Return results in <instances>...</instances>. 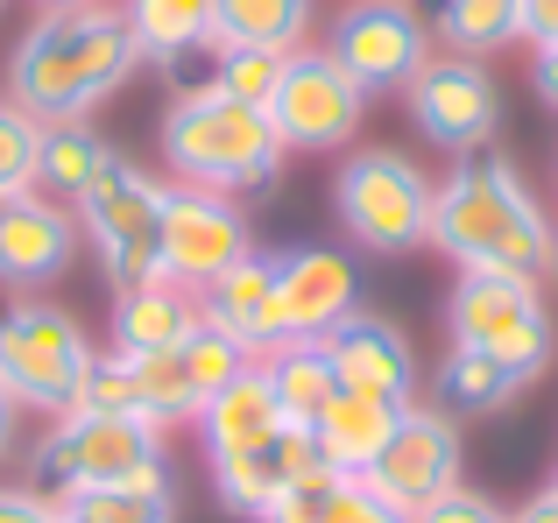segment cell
I'll use <instances>...</instances> for the list:
<instances>
[{"instance_id": "ab89813d", "label": "cell", "mask_w": 558, "mask_h": 523, "mask_svg": "<svg viewBox=\"0 0 558 523\" xmlns=\"http://www.w3.org/2000/svg\"><path fill=\"white\" fill-rule=\"evenodd\" d=\"M531 85H537V99L558 113V42L551 50H537V64H531Z\"/></svg>"}, {"instance_id": "8992f818", "label": "cell", "mask_w": 558, "mask_h": 523, "mask_svg": "<svg viewBox=\"0 0 558 523\" xmlns=\"http://www.w3.org/2000/svg\"><path fill=\"white\" fill-rule=\"evenodd\" d=\"M85 375H93V340L64 304L43 297H14L0 312V389L22 411H50L64 417L78 403Z\"/></svg>"}, {"instance_id": "9c48e42d", "label": "cell", "mask_w": 558, "mask_h": 523, "mask_svg": "<svg viewBox=\"0 0 558 523\" xmlns=\"http://www.w3.org/2000/svg\"><path fill=\"white\" fill-rule=\"evenodd\" d=\"M368 121V93L326 57V42H304L283 57V78L269 93V127L283 149H354Z\"/></svg>"}, {"instance_id": "5bb4252c", "label": "cell", "mask_w": 558, "mask_h": 523, "mask_svg": "<svg viewBox=\"0 0 558 523\" xmlns=\"http://www.w3.org/2000/svg\"><path fill=\"white\" fill-rule=\"evenodd\" d=\"M269 283L283 340H326L361 312V262L347 248H283L269 255Z\"/></svg>"}, {"instance_id": "f35d334b", "label": "cell", "mask_w": 558, "mask_h": 523, "mask_svg": "<svg viewBox=\"0 0 558 523\" xmlns=\"http://www.w3.org/2000/svg\"><path fill=\"white\" fill-rule=\"evenodd\" d=\"M0 523H57V502L36 488H0Z\"/></svg>"}, {"instance_id": "f546056e", "label": "cell", "mask_w": 558, "mask_h": 523, "mask_svg": "<svg viewBox=\"0 0 558 523\" xmlns=\"http://www.w3.org/2000/svg\"><path fill=\"white\" fill-rule=\"evenodd\" d=\"M438 28L460 57H488L517 42V0H438Z\"/></svg>"}, {"instance_id": "5b68a950", "label": "cell", "mask_w": 558, "mask_h": 523, "mask_svg": "<svg viewBox=\"0 0 558 523\" xmlns=\"http://www.w3.org/2000/svg\"><path fill=\"white\" fill-rule=\"evenodd\" d=\"M446 326H452V346L502 361L523 382H537L558 354V326H551V304L537 290V276L460 269V283L446 297Z\"/></svg>"}, {"instance_id": "2e32d148", "label": "cell", "mask_w": 558, "mask_h": 523, "mask_svg": "<svg viewBox=\"0 0 558 523\" xmlns=\"http://www.w3.org/2000/svg\"><path fill=\"white\" fill-rule=\"evenodd\" d=\"M318 346H326L340 389H354V397H381V403H396V411L417 403L424 368H417V346H410V332L396 326V318L354 312L347 326H332Z\"/></svg>"}, {"instance_id": "484cf974", "label": "cell", "mask_w": 558, "mask_h": 523, "mask_svg": "<svg viewBox=\"0 0 558 523\" xmlns=\"http://www.w3.org/2000/svg\"><path fill=\"white\" fill-rule=\"evenodd\" d=\"M523 375H509L502 361L488 354H466V346H452L446 361H438V411L446 417H495L502 403H517Z\"/></svg>"}, {"instance_id": "e0dca14e", "label": "cell", "mask_w": 558, "mask_h": 523, "mask_svg": "<svg viewBox=\"0 0 558 523\" xmlns=\"http://www.w3.org/2000/svg\"><path fill=\"white\" fill-rule=\"evenodd\" d=\"M326 460H318V446H312V431H298V425H283V431H269L262 446H241V453H213V496L227 502L233 516H262L283 488H298L304 474H318Z\"/></svg>"}, {"instance_id": "44dd1931", "label": "cell", "mask_w": 558, "mask_h": 523, "mask_svg": "<svg viewBox=\"0 0 558 523\" xmlns=\"http://www.w3.org/2000/svg\"><path fill=\"white\" fill-rule=\"evenodd\" d=\"M396 417H403L396 403L340 389V397L326 403V417L312 425V446H318V460H326L332 474H368V467H375V453H381V439L396 431Z\"/></svg>"}, {"instance_id": "52a82bcc", "label": "cell", "mask_w": 558, "mask_h": 523, "mask_svg": "<svg viewBox=\"0 0 558 523\" xmlns=\"http://www.w3.org/2000/svg\"><path fill=\"white\" fill-rule=\"evenodd\" d=\"M135 474H163V431L149 417H107V411H64L28 460V488L50 502L71 488L135 482Z\"/></svg>"}, {"instance_id": "277c9868", "label": "cell", "mask_w": 558, "mask_h": 523, "mask_svg": "<svg viewBox=\"0 0 558 523\" xmlns=\"http://www.w3.org/2000/svg\"><path fill=\"white\" fill-rule=\"evenodd\" d=\"M432 198L438 184L424 178L417 156L403 149H354L332 178V212L340 234L361 255H417L432 248Z\"/></svg>"}, {"instance_id": "60d3db41", "label": "cell", "mask_w": 558, "mask_h": 523, "mask_svg": "<svg viewBox=\"0 0 558 523\" xmlns=\"http://www.w3.org/2000/svg\"><path fill=\"white\" fill-rule=\"evenodd\" d=\"M14 431H22V403H14L8 389H0V460L14 453Z\"/></svg>"}, {"instance_id": "d590c367", "label": "cell", "mask_w": 558, "mask_h": 523, "mask_svg": "<svg viewBox=\"0 0 558 523\" xmlns=\"http://www.w3.org/2000/svg\"><path fill=\"white\" fill-rule=\"evenodd\" d=\"M326 523H410L396 502H381L361 474H340L332 482V502H326Z\"/></svg>"}, {"instance_id": "7c38bea8", "label": "cell", "mask_w": 558, "mask_h": 523, "mask_svg": "<svg viewBox=\"0 0 558 523\" xmlns=\"http://www.w3.org/2000/svg\"><path fill=\"white\" fill-rule=\"evenodd\" d=\"M255 255V227H247L241 198L198 192V184H170L163 192V255L156 269L184 290H213L233 262Z\"/></svg>"}, {"instance_id": "e575fe53", "label": "cell", "mask_w": 558, "mask_h": 523, "mask_svg": "<svg viewBox=\"0 0 558 523\" xmlns=\"http://www.w3.org/2000/svg\"><path fill=\"white\" fill-rule=\"evenodd\" d=\"M156 78H163L178 99H191V93H213V78H219V42H191V50L156 57Z\"/></svg>"}, {"instance_id": "d6a6232c", "label": "cell", "mask_w": 558, "mask_h": 523, "mask_svg": "<svg viewBox=\"0 0 558 523\" xmlns=\"http://www.w3.org/2000/svg\"><path fill=\"white\" fill-rule=\"evenodd\" d=\"M71 411H107V417H135V368H128V354L113 346V354H93V375H85L78 403Z\"/></svg>"}, {"instance_id": "4dcf8cb0", "label": "cell", "mask_w": 558, "mask_h": 523, "mask_svg": "<svg viewBox=\"0 0 558 523\" xmlns=\"http://www.w3.org/2000/svg\"><path fill=\"white\" fill-rule=\"evenodd\" d=\"M36 149H43V121H28L14 99H0V198L36 192Z\"/></svg>"}, {"instance_id": "4fadbf2b", "label": "cell", "mask_w": 558, "mask_h": 523, "mask_svg": "<svg viewBox=\"0 0 558 523\" xmlns=\"http://www.w3.org/2000/svg\"><path fill=\"white\" fill-rule=\"evenodd\" d=\"M410 99V121H417L424 142L452 156H481L502 127V93H495V71L481 57H424V71L403 85Z\"/></svg>"}, {"instance_id": "1f68e13d", "label": "cell", "mask_w": 558, "mask_h": 523, "mask_svg": "<svg viewBox=\"0 0 558 523\" xmlns=\"http://www.w3.org/2000/svg\"><path fill=\"white\" fill-rule=\"evenodd\" d=\"M276 78H283V57H276V50H219L213 93H227V99H241V107H262V113H269Z\"/></svg>"}, {"instance_id": "cb8c5ba5", "label": "cell", "mask_w": 558, "mask_h": 523, "mask_svg": "<svg viewBox=\"0 0 558 523\" xmlns=\"http://www.w3.org/2000/svg\"><path fill=\"white\" fill-rule=\"evenodd\" d=\"M57 516L64 523H178V496H170V474H135V482L57 496Z\"/></svg>"}, {"instance_id": "ee69618b", "label": "cell", "mask_w": 558, "mask_h": 523, "mask_svg": "<svg viewBox=\"0 0 558 523\" xmlns=\"http://www.w3.org/2000/svg\"><path fill=\"white\" fill-rule=\"evenodd\" d=\"M551 496H558V467H551Z\"/></svg>"}, {"instance_id": "7402d4cb", "label": "cell", "mask_w": 558, "mask_h": 523, "mask_svg": "<svg viewBox=\"0 0 558 523\" xmlns=\"http://www.w3.org/2000/svg\"><path fill=\"white\" fill-rule=\"evenodd\" d=\"M318 22V0H213V42L219 50H304Z\"/></svg>"}, {"instance_id": "30bf717a", "label": "cell", "mask_w": 558, "mask_h": 523, "mask_svg": "<svg viewBox=\"0 0 558 523\" xmlns=\"http://www.w3.org/2000/svg\"><path fill=\"white\" fill-rule=\"evenodd\" d=\"M326 57L361 85V93H403L432 57V28L410 0H354L332 14L326 28Z\"/></svg>"}, {"instance_id": "74e56055", "label": "cell", "mask_w": 558, "mask_h": 523, "mask_svg": "<svg viewBox=\"0 0 558 523\" xmlns=\"http://www.w3.org/2000/svg\"><path fill=\"white\" fill-rule=\"evenodd\" d=\"M517 36H531L537 50L558 42V0H517Z\"/></svg>"}, {"instance_id": "d6986e66", "label": "cell", "mask_w": 558, "mask_h": 523, "mask_svg": "<svg viewBox=\"0 0 558 523\" xmlns=\"http://www.w3.org/2000/svg\"><path fill=\"white\" fill-rule=\"evenodd\" d=\"M191 326H198V290L170 283V276L113 290V346L121 354H170Z\"/></svg>"}, {"instance_id": "6da1fadb", "label": "cell", "mask_w": 558, "mask_h": 523, "mask_svg": "<svg viewBox=\"0 0 558 523\" xmlns=\"http://www.w3.org/2000/svg\"><path fill=\"white\" fill-rule=\"evenodd\" d=\"M142 64H149V57H142L135 28H128V14L113 8V0H99V8H57V14H36V28L14 42L8 99L43 127L85 121V113L121 93Z\"/></svg>"}, {"instance_id": "ffe728a7", "label": "cell", "mask_w": 558, "mask_h": 523, "mask_svg": "<svg viewBox=\"0 0 558 523\" xmlns=\"http://www.w3.org/2000/svg\"><path fill=\"white\" fill-rule=\"evenodd\" d=\"M198 431H205V460L241 453V446H262L269 431H283V411H276V389H269V375H262V361L198 403Z\"/></svg>"}, {"instance_id": "836d02e7", "label": "cell", "mask_w": 558, "mask_h": 523, "mask_svg": "<svg viewBox=\"0 0 558 523\" xmlns=\"http://www.w3.org/2000/svg\"><path fill=\"white\" fill-rule=\"evenodd\" d=\"M332 482H340V474H332V467L304 474V482H298V488H283V496H276V502H269V510H262L255 523H326Z\"/></svg>"}, {"instance_id": "8fae6325", "label": "cell", "mask_w": 558, "mask_h": 523, "mask_svg": "<svg viewBox=\"0 0 558 523\" xmlns=\"http://www.w3.org/2000/svg\"><path fill=\"white\" fill-rule=\"evenodd\" d=\"M460 467H466L460 417H446L438 403H410V411L396 417V431L381 439L375 467L361 474V482H368L381 502H396L403 516H417V510H432L438 496L460 488Z\"/></svg>"}, {"instance_id": "ac0fdd59", "label": "cell", "mask_w": 558, "mask_h": 523, "mask_svg": "<svg viewBox=\"0 0 558 523\" xmlns=\"http://www.w3.org/2000/svg\"><path fill=\"white\" fill-rule=\"evenodd\" d=\"M198 312L213 318V326H227L233 340L247 346V354H276L283 340V318H276V283H269V255H247L233 262L227 276H219L213 290H198Z\"/></svg>"}, {"instance_id": "8d00e7d4", "label": "cell", "mask_w": 558, "mask_h": 523, "mask_svg": "<svg viewBox=\"0 0 558 523\" xmlns=\"http://www.w3.org/2000/svg\"><path fill=\"white\" fill-rule=\"evenodd\" d=\"M410 523H509V516L495 510V502L481 496V488H466V482H460V488H452V496H438L432 510H417Z\"/></svg>"}, {"instance_id": "7bdbcfd3", "label": "cell", "mask_w": 558, "mask_h": 523, "mask_svg": "<svg viewBox=\"0 0 558 523\" xmlns=\"http://www.w3.org/2000/svg\"><path fill=\"white\" fill-rule=\"evenodd\" d=\"M43 14H57V8H99V0H36Z\"/></svg>"}, {"instance_id": "603a6c76", "label": "cell", "mask_w": 558, "mask_h": 523, "mask_svg": "<svg viewBox=\"0 0 558 523\" xmlns=\"http://www.w3.org/2000/svg\"><path fill=\"white\" fill-rule=\"evenodd\" d=\"M262 375H269V389H276L283 425H298V431H312L318 417H326V403L340 397V375H332V361H326L318 340H290V346H276V354H262Z\"/></svg>"}, {"instance_id": "7a4b0ae2", "label": "cell", "mask_w": 558, "mask_h": 523, "mask_svg": "<svg viewBox=\"0 0 558 523\" xmlns=\"http://www.w3.org/2000/svg\"><path fill=\"white\" fill-rule=\"evenodd\" d=\"M432 248L460 269H502V276H551L558 234L537 192L502 156H460L452 178L432 198Z\"/></svg>"}, {"instance_id": "ba28073f", "label": "cell", "mask_w": 558, "mask_h": 523, "mask_svg": "<svg viewBox=\"0 0 558 523\" xmlns=\"http://www.w3.org/2000/svg\"><path fill=\"white\" fill-rule=\"evenodd\" d=\"M163 192L170 184H156L142 163L113 156L93 178V192L71 206L78 212V234L93 241V255H99V276H107L113 290H135V283H149V276H163L156 269V255H163Z\"/></svg>"}, {"instance_id": "f1b7e54d", "label": "cell", "mask_w": 558, "mask_h": 523, "mask_svg": "<svg viewBox=\"0 0 558 523\" xmlns=\"http://www.w3.org/2000/svg\"><path fill=\"white\" fill-rule=\"evenodd\" d=\"M178 361H184V375H191V389H198V397H213V389H227L233 375L255 368V354H247L227 326H213L205 312H198V326L178 340Z\"/></svg>"}, {"instance_id": "83f0119b", "label": "cell", "mask_w": 558, "mask_h": 523, "mask_svg": "<svg viewBox=\"0 0 558 523\" xmlns=\"http://www.w3.org/2000/svg\"><path fill=\"white\" fill-rule=\"evenodd\" d=\"M121 14L149 64L170 50H191V42H213V0H121Z\"/></svg>"}, {"instance_id": "b9f144b4", "label": "cell", "mask_w": 558, "mask_h": 523, "mask_svg": "<svg viewBox=\"0 0 558 523\" xmlns=\"http://www.w3.org/2000/svg\"><path fill=\"white\" fill-rule=\"evenodd\" d=\"M509 523H558V496H551V488H545V496H531Z\"/></svg>"}, {"instance_id": "9a60e30c", "label": "cell", "mask_w": 558, "mask_h": 523, "mask_svg": "<svg viewBox=\"0 0 558 523\" xmlns=\"http://www.w3.org/2000/svg\"><path fill=\"white\" fill-rule=\"evenodd\" d=\"M85 234L78 212L50 192H14L0 198V283L8 290H43L78 262Z\"/></svg>"}, {"instance_id": "4316f807", "label": "cell", "mask_w": 558, "mask_h": 523, "mask_svg": "<svg viewBox=\"0 0 558 523\" xmlns=\"http://www.w3.org/2000/svg\"><path fill=\"white\" fill-rule=\"evenodd\" d=\"M128 368H135V417H149L156 431L198 425V403H205V397L191 389L178 346H170V354H128Z\"/></svg>"}, {"instance_id": "d4e9b609", "label": "cell", "mask_w": 558, "mask_h": 523, "mask_svg": "<svg viewBox=\"0 0 558 523\" xmlns=\"http://www.w3.org/2000/svg\"><path fill=\"white\" fill-rule=\"evenodd\" d=\"M121 149H107V142L93 135L85 121H57L43 127V149H36V192L64 198V206H78L85 192H93V178L113 163Z\"/></svg>"}, {"instance_id": "3957f363", "label": "cell", "mask_w": 558, "mask_h": 523, "mask_svg": "<svg viewBox=\"0 0 558 523\" xmlns=\"http://www.w3.org/2000/svg\"><path fill=\"white\" fill-rule=\"evenodd\" d=\"M156 142H163V163H170L178 184L227 192V198L262 192V184H276V170H283V135L269 127V113L241 107V99H227V93L170 99Z\"/></svg>"}]
</instances>
